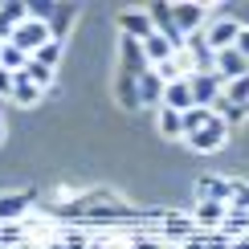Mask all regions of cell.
<instances>
[{
    "mask_svg": "<svg viewBox=\"0 0 249 249\" xmlns=\"http://www.w3.org/2000/svg\"><path fill=\"white\" fill-rule=\"evenodd\" d=\"M0 139H4V123H0Z\"/></svg>",
    "mask_w": 249,
    "mask_h": 249,
    "instance_id": "obj_37",
    "label": "cell"
},
{
    "mask_svg": "<svg viewBox=\"0 0 249 249\" xmlns=\"http://www.w3.org/2000/svg\"><path fill=\"white\" fill-rule=\"evenodd\" d=\"M155 127H160L163 139H184V115L172 107H160L155 110Z\"/></svg>",
    "mask_w": 249,
    "mask_h": 249,
    "instance_id": "obj_16",
    "label": "cell"
},
{
    "mask_svg": "<svg viewBox=\"0 0 249 249\" xmlns=\"http://www.w3.org/2000/svg\"><path fill=\"white\" fill-rule=\"evenodd\" d=\"M229 249H249V233H241V237H237V241H233Z\"/></svg>",
    "mask_w": 249,
    "mask_h": 249,
    "instance_id": "obj_35",
    "label": "cell"
},
{
    "mask_svg": "<svg viewBox=\"0 0 249 249\" xmlns=\"http://www.w3.org/2000/svg\"><path fill=\"white\" fill-rule=\"evenodd\" d=\"M229 245H233V241H229L221 229H213V233H209V241H204V249H229Z\"/></svg>",
    "mask_w": 249,
    "mask_h": 249,
    "instance_id": "obj_31",
    "label": "cell"
},
{
    "mask_svg": "<svg viewBox=\"0 0 249 249\" xmlns=\"http://www.w3.org/2000/svg\"><path fill=\"white\" fill-rule=\"evenodd\" d=\"M221 98L229 102V107H241V110H249V74H245V78H237V82H229Z\"/></svg>",
    "mask_w": 249,
    "mask_h": 249,
    "instance_id": "obj_22",
    "label": "cell"
},
{
    "mask_svg": "<svg viewBox=\"0 0 249 249\" xmlns=\"http://www.w3.org/2000/svg\"><path fill=\"white\" fill-rule=\"evenodd\" d=\"M123 66H127V78H143L151 70L143 45H139V41H131V37H123Z\"/></svg>",
    "mask_w": 249,
    "mask_h": 249,
    "instance_id": "obj_14",
    "label": "cell"
},
{
    "mask_svg": "<svg viewBox=\"0 0 249 249\" xmlns=\"http://www.w3.org/2000/svg\"><path fill=\"white\" fill-rule=\"evenodd\" d=\"M209 119H213V110H204V107H192V110H184V139H188L192 131H200Z\"/></svg>",
    "mask_w": 249,
    "mask_h": 249,
    "instance_id": "obj_28",
    "label": "cell"
},
{
    "mask_svg": "<svg viewBox=\"0 0 249 249\" xmlns=\"http://www.w3.org/2000/svg\"><path fill=\"white\" fill-rule=\"evenodd\" d=\"M49 41H53V37H49V25H45V20H33V17L20 20L17 33H13V45H17L25 57H33L41 45H49Z\"/></svg>",
    "mask_w": 249,
    "mask_h": 249,
    "instance_id": "obj_3",
    "label": "cell"
},
{
    "mask_svg": "<svg viewBox=\"0 0 249 249\" xmlns=\"http://www.w3.org/2000/svg\"><path fill=\"white\" fill-rule=\"evenodd\" d=\"M196 204H221V209H229V180L225 176H200L196 180Z\"/></svg>",
    "mask_w": 249,
    "mask_h": 249,
    "instance_id": "obj_8",
    "label": "cell"
},
{
    "mask_svg": "<svg viewBox=\"0 0 249 249\" xmlns=\"http://www.w3.org/2000/svg\"><path fill=\"white\" fill-rule=\"evenodd\" d=\"M70 20H74V8H53L49 20H45V25H49V37L61 41V37H66V29H70Z\"/></svg>",
    "mask_w": 249,
    "mask_h": 249,
    "instance_id": "obj_25",
    "label": "cell"
},
{
    "mask_svg": "<svg viewBox=\"0 0 249 249\" xmlns=\"http://www.w3.org/2000/svg\"><path fill=\"white\" fill-rule=\"evenodd\" d=\"M0 98H13V74L0 70Z\"/></svg>",
    "mask_w": 249,
    "mask_h": 249,
    "instance_id": "obj_34",
    "label": "cell"
},
{
    "mask_svg": "<svg viewBox=\"0 0 249 249\" xmlns=\"http://www.w3.org/2000/svg\"><path fill=\"white\" fill-rule=\"evenodd\" d=\"M155 216V225H160V229H155V237H160L163 245L168 249H180L184 241H188V237L196 233V221H192V213H176V209H163V213H151Z\"/></svg>",
    "mask_w": 249,
    "mask_h": 249,
    "instance_id": "obj_1",
    "label": "cell"
},
{
    "mask_svg": "<svg viewBox=\"0 0 249 249\" xmlns=\"http://www.w3.org/2000/svg\"><path fill=\"white\" fill-rule=\"evenodd\" d=\"M204 241H209V233H204V229H196L192 237H188V241H184L180 249H204Z\"/></svg>",
    "mask_w": 249,
    "mask_h": 249,
    "instance_id": "obj_33",
    "label": "cell"
},
{
    "mask_svg": "<svg viewBox=\"0 0 249 249\" xmlns=\"http://www.w3.org/2000/svg\"><path fill=\"white\" fill-rule=\"evenodd\" d=\"M245 74H249V61L237 53V49H221V53H216V78H221L225 86L237 82V78H245Z\"/></svg>",
    "mask_w": 249,
    "mask_h": 249,
    "instance_id": "obj_11",
    "label": "cell"
},
{
    "mask_svg": "<svg viewBox=\"0 0 249 249\" xmlns=\"http://www.w3.org/2000/svg\"><path fill=\"white\" fill-rule=\"evenodd\" d=\"M143 53H147V66H163V61L172 57V45H168L160 33H151L147 41H143Z\"/></svg>",
    "mask_w": 249,
    "mask_h": 249,
    "instance_id": "obj_20",
    "label": "cell"
},
{
    "mask_svg": "<svg viewBox=\"0 0 249 249\" xmlns=\"http://www.w3.org/2000/svg\"><path fill=\"white\" fill-rule=\"evenodd\" d=\"M229 209H245L249 213V184L245 180H229Z\"/></svg>",
    "mask_w": 249,
    "mask_h": 249,
    "instance_id": "obj_29",
    "label": "cell"
},
{
    "mask_svg": "<svg viewBox=\"0 0 249 249\" xmlns=\"http://www.w3.org/2000/svg\"><path fill=\"white\" fill-rule=\"evenodd\" d=\"M25 66H29V57L20 53L13 41H4V45H0V70H8V74H20Z\"/></svg>",
    "mask_w": 249,
    "mask_h": 249,
    "instance_id": "obj_21",
    "label": "cell"
},
{
    "mask_svg": "<svg viewBox=\"0 0 249 249\" xmlns=\"http://www.w3.org/2000/svg\"><path fill=\"white\" fill-rule=\"evenodd\" d=\"M25 241H29V233H25V225H20V221L0 225V249H20Z\"/></svg>",
    "mask_w": 249,
    "mask_h": 249,
    "instance_id": "obj_23",
    "label": "cell"
},
{
    "mask_svg": "<svg viewBox=\"0 0 249 249\" xmlns=\"http://www.w3.org/2000/svg\"><path fill=\"white\" fill-rule=\"evenodd\" d=\"M20 249H45V245H41V241H25V245H20Z\"/></svg>",
    "mask_w": 249,
    "mask_h": 249,
    "instance_id": "obj_36",
    "label": "cell"
},
{
    "mask_svg": "<svg viewBox=\"0 0 249 249\" xmlns=\"http://www.w3.org/2000/svg\"><path fill=\"white\" fill-rule=\"evenodd\" d=\"M119 102L127 110H139V86H135V78H127V74L119 78Z\"/></svg>",
    "mask_w": 249,
    "mask_h": 249,
    "instance_id": "obj_27",
    "label": "cell"
},
{
    "mask_svg": "<svg viewBox=\"0 0 249 249\" xmlns=\"http://www.w3.org/2000/svg\"><path fill=\"white\" fill-rule=\"evenodd\" d=\"M188 86H192V107H204V110H213L216 98L225 94V82L216 74H188Z\"/></svg>",
    "mask_w": 249,
    "mask_h": 249,
    "instance_id": "obj_5",
    "label": "cell"
},
{
    "mask_svg": "<svg viewBox=\"0 0 249 249\" xmlns=\"http://www.w3.org/2000/svg\"><path fill=\"white\" fill-rule=\"evenodd\" d=\"M163 107H172V110H192V86H188V78H180V82H168L163 86Z\"/></svg>",
    "mask_w": 249,
    "mask_h": 249,
    "instance_id": "obj_15",
    "label": "cell"
},
{
    "mask_svg": "<svg viewBox=\"0 0 249 249\" xmlns=\"http://www.w3.org/2000/svg\"><path fill=\"white\" fill-rule=\"evenodd\" d=\"M33 188L29 192H4L0 196V225H8V221H25V213L33 209Z\"/></svg>",
    "mask_w": 249,
    "mask_h": 249,
    "instance_id": "obj_9",
    "label": "cell"
},
{
    "mask_svg": "<svg viewBox=\"0 0 249 249\" xmlns=\"http://www.w3.org/2000/svg\"><path fill=\"white\" fill-rule=\"evenodd\" d=\"M237 33H241V20L225 17V8H221V13H213V8H209L204 41H209V49H213V53H221V49H233V45H237Z\"/></svg>",
    "mask_w": 249,
    "mask_h": 249,
    "instance_id": "obj_2",
    "label": "cell"
},
{
    "mask_svg": "<svg viewBox=\"0 0 249 249\" xmlns=\"http://www.w3.org/2000/svg\"><path fill=\"white\" fill-rule=\"evenodd\" d=\"M147 17H151V25H155V33H160V37L172 45V53L188 49V37H184L180 29H176V20H172V4H151Z\"/></svg>",
    "mask_w": 249,
    "mask_h": 249,
    "instance_id": "obj_4",
    "label": "cell"
},
{
    "mask_svg": "<svg viewBox=\"0 0 249 249\" xmlns=\"http://www.w3.org/2000/svg\"><path fill=\"white\" fill-rule=\"evenodd\" d=\"M20 74L33 82V86H41V90H45V86H53V74H57V70H49V66H41L37 57H29V66L20 70Z\"/></svg>",
    "mask_w": 249,
    "mask_h": 249,
    "instance_id": "obj_24",
    "label": "cell"
},
{
    "mask_svg": "<svg viewBox=\"0 0 249 249\" xmlns=\"http://www.w3.org/2000/svg\"><path fill=\"white\" fill-rule=\"evenodd\" d=\"M90 229H82V225H66V229H57V237L53 241L61 245V249H90Z\"/></svg>",
    "mask_w": 249,
    "mask_h": 249,
    "instance_id": "obj_17",
    "label": "cell"
},
{
    "mask_svg": "<svg viewBox=\"0 0 249 249\" xmlns=\"http://www.w3.org/2000/svg\"><path fill=\"white\" fill-rule=\"evenodd\" d=\"M172 20H176V29H180L184 37L204 33V25H209V8H204V4H192V0H184V4H172Z\"/></svg>",
    "mask_w": 249,
    "mask_h": 249,
    "instance_id": "obj_6",
    "label": "cell"
},
{
    "mask_svg": "<svg viewBox=\"0 0 249 249\" xmlns=\"http://www.w3.org/2000/svg\"><path fill=\"white\" fill-rule=\"evenodd\" d=\"M119 29H123V37H131V41H147L155 33V25H151V17L147 13H135V8H127V13H119Z\"/></svg>",
    "mask_w": 249,
    "mask_h": 249,
    "instance_id": "obj_10",
    "label": "cell"
},
{
    "mask_svg": "<svg viewBox=\"0 0 249 249\" xmlns=\"http://www.w3.org/2000/svg\"><path fill=\"white\" fill-rule=\"evenodd\" d=\"M135 86H139V107H155V110L163 107V82H160L155 70H147L143 78H135Z\"/></svg>",
    "mask_w": 249,
    "mask_h": 249,
    "instance_id": "obj_13",
    "label": "cell"
},
{
    "mask_svg": "<svg viewBox=\"0 0 249 249\" xmlns=\"http://www.w3.org/2000/svg\"><path fill=\"white\" fill-rule=\"evenodd\" d=\"M20 20H29V4H17V0L0 4V45H4V41H13V33H17Z\"/></svg>",
    "mask_w": 249,
    "mask_h": 249,
    "instance_id": "obj_12",
    "label": "cell"
},
{
    "mask_svg": "<svg viewBox=\"0 0 249 249\" xmlns=\"http://www.w3.org/2000/svg\"><path fill=\"white\" fill-rule=\"evenodd\" d=\"M41 66H49V70H57V61H61V41H49V45H41L37 53H33Z\"/></svg>",
    "mask_w": 249,
    "mask_h": 249,
    "instance_id": "obj_30",
    "label": "cell"
},
{
    "mask_svg": "<svg viewBox=\"0 0 249 249\" xmlns=\"http://www.w3.org/2000/svg\"><path fill=\"white\" fill-rule=\"evenodd\" d=\"M225 139H229V123H225L221 115H213L200 131L188 135V143H192L196 151H216V147H225Z\"/></svg>",
    "mask_w": 249,
    "mask_h": 249,
    "instance_id": "obj_7",
    "label": "cell"
},
{
    "mask_svg": "<svg viewBox=\"0 0 249 249\" xmlns=\"http://www.w3.org/2000/svg\"><path fill=\"white\" fill-rule=\"evenodd\" d=\"M221 233L229 237V241H237V237H241V233H249V213H245V209H225Z\"/></svg>",
    "mask_w": 249,
    "mask_h": 249,
    "instance_id": "obj_18",
    "label": "cell"
},
{
    "mask_svg": "<svg viewBox=\"0 0 249 249\" xmlns=\"http://www.w3.org/2000/svg\"><path fill=\"white\" fill-rule=\"evenodd\" d=\"M233 49L249 61V25H241V33H237V45H233Z\"/></svg>",
    "mask_w": 249,
    "mask_h": 249,
    "instance_id": "obj_32",
    "label": "cell"
},
{
    "mask_svg": "<svg viewBox=\"0 0 249 249\" xmlns=\"http://www.w3.org/2000/svg\"><path fill=\"white\" fill-rule=\"evenodd\" d=\"M45 94L41 86H33L25 74H13V102H20V107H33V102Z\"/></svg>",
    "mask_w": 249,
    "mask_h": 249,
    "instance_id": "obj_19",
    "label": "cell"
},
{
    "mask_svg": "<svg viewBox=\"0 0 249 249\" xmlns=\"http://www.w3.org/2000/svg\"><path fill=\"white\" fill-rule=\"evenodd\" d=\"M127 241H131V249H168L155 237V229H135V233H127Z\"/></svg>",
    "mask_w": 249,
    "mask_h": 249,
    "instance_id": "obj_26",
    "label": "cell"
}]
</instances>
